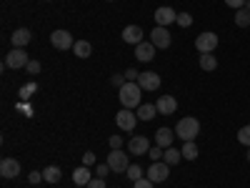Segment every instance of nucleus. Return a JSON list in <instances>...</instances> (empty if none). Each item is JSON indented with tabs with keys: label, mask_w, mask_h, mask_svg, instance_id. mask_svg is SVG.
<instances>
[{
	"label": "nucleus",
	"mask_w": 250,
	"mask_h": 188,
	"mask_svg": "<svg viewBox=\"0 0 250 188\" xmlns=\"http://www.w3.org/2000/svg\"><path fill=\"white\" fill-rule=\"evenodd\" d=\"M0 176H3V178L20 176V163L15 158H3V161H0Z\"/></svg>",
	"instance_id": "14"
},
{
	"label": "nucleus",
	"mask_w": 250,
	"mask_h": 188,
	"mask_svg": "<svg viewBox=\"0 0 250 188\" xmlns=\"http://www.w3.org/2000/svg\"><path fill=\"white\" fill-rule=\"evenodd\" d=\"M90 181H93V176H90L88 165H80V168L73 171V183H75V186H88Z\"/></svg>",
	"instance_id": "19"
},
{
	"label": "nucleus",
	"mask_w": 250,
	"mask_h": 188,
	"mask_svg": "<svg viewBox=\"0 0 250 188\" xmlns=\"http://www.w3.org/2000/svg\"><path fill=\"white\" fill-rule=\"evenodd\" d=\"M135 113H138V120H153L155 113H158V106H153V103H143Z\"/></svg>",
	"instance_id": "21"
},
{
	"label": "nucleus",
	"mask_w": 250,
	"mask_h": 188,
	"mask_svg": "<svg viewBox=\"0 0 250 188\" xmlns=\"http://www.w3.org/2000/svg\"><path fill=\"white\" fill-rule=\"evenodd\" d=\"M30 30L28 28H18V30H13V35H10V43H13V48H25L28 43H30Z\"/></svg>",
	"instance_id": "17"
},
{
	"label": "nucleus",
	"mask_w": 250,
	"mask_h": 188,
	"mask_svg": "<svg viewBox=\"0 0 250 188\" xmlns=\"http://www.w3.org/2000/svg\"><path fill=\"white\" fill-rule=\"evenodd\" d=\"M248 161H250V148H248Z\"/></svg>",
	"instance_id": "43"
},
{
	"label": "nucleus",
	"mask_w": 250,
	"mask_h": 188,
	"mask_svg": "<svg viewBox=\"0 0 250 188\" xmlns=\"http://www.w3.org/2000/svg\"><path fill=\"white\" fill-rule=\"evenodd\" d=\"M108 165H110V171H115V173H125V171H128V165H130V161H128V156L118 148V151H110Z\"/></svg>",
	"instance_id": "7"
},
{
	"label": "nucleus",
	"mask_w": 250,
	"mask_h": 188,
	"mask_svg": "<svg viewBox=\"0 0 250 188\" xmlns=\"http://www.w3.org/2000/svg\"><path fill=\"white\" fill-rule=\"evenodd\" d=\"M40 68H43V66H40V63H38V60H30V63H28V66H25V70H28L30 75H38V73H40Z\"/></svg>",
	"instance_id": "32"
},
{
	"label": "nucleus",
	"mask_w": 250,
	"mask_h": 188,
	"mask_svg": "<svg viewBox=\"0 0 250 188\" xmlns=\"http://www.w3.org/2000/svg\"><path fill=\"white\" fill-rule=\"evenodd\" d=\"M123 40H125V43H130V46H140L143 43V28L140 25L123 28Z\"/></svg>",
	"instance_id": "15"
},
{
	"label": "nucleus",
	"mask_w": 250,
	"mask_h": 188,
	"mask_svg": "<svg viewBox=\"0 0 250 188\" xmlns=\"http://www.w3.org/2000/svg\"><path fill=\"white\" fill-rule=\"evenodd\" d=\"M93 161H95V153H85V156H83V165H88V168H90V165H93Z\"/></svg>",
	"instance_id": "38"
},
{
	"label": "nucleus",
	"mask_w": 250,
	"mask_h": 188,
	"mask_svg": "<svg viewBox=\"0 0 250 188\" xmlns=\"http://www.w3.org/2000/svg\"><path fill=\"white\" fill-rule=\"evenodd\" d=\"M28 181H30V183H40V181H43V173H38V171H33V173L28 176Z\"/></svg>",
	"instance_id": "41"
},
{
	"label": "nucleus",
	"mask_w": 250,
	"mask_h": 188,
	"mask_svg": "<svg viewBox=\"0 0 250 188\" xmlns=\"http://www.w3.org/2000/svg\"><path fill=\"white\" fill-rule=\"evenodd\" d=\"M60 178H62V173H60L58 165H48V168L43 171V181H48V183H58Z\"/></svg>",
	"instance_id": "25"
},
{
	"label": "nucleus",
	"mask_w": 250,
	"mask_h": 188,
	"mask_svg": "<svg viewBox=\"0 0 250 188\" xmlns=\"http://www.w3.org/2000/svg\"><path fill=\"white\" fill-rule=\"evenodd\" d=\"M180 151H183V158H185V161H195V158H198V145H195V141H185Z\"/></svg>",
	"instance_id": "24"
},
{
	"label": "nucleus",
	"mask_w": 250,
	"mask_h": 188,
	"mask_svg": "<svg viewBox=\"0 0 250 188\" xmlns=\"http://www.w3.org/2000/svg\"><path fill=\"white\" fill-rule=\"evenodd\" d=\"M200 68L208 70V73L215 70V68H218V58H215L213 53H200Z\"/></svg>",
	"instance_id": "23"
},
{
	"label": "nucleus",
	"mask_w": 250,
	"mask_h": 188,
	"mask_svg": "<svg viewBox=\"0 0 250 188\" xmlns=\"http://www.w3.org/2000/svg\"><path fill=\"white\" fill-rule=\"evenodd\" d=\"M150 43H153L155 48H160V50L170 48V33H168V28L155 25V28H153V33H150Z\"/></svg>",
	"instance_id": "9"
},
{
	"label": "nucleus",
	"mask_w": 250,
	"mask_h": 188,
	"mask_svg": "<svg viewBox=\"0 0 250 188\" xmlns=\"http://www.w3.org/2000/svg\"><path fill=\"white\" fill-rule=\"evenodd\" d=\"M215 48H218V35L213 30H205L195 38V50L198 53H215Z\"/></svg>",
	"instance_id": "3"
},
{
	"label": "nucleus",
	"mask_w": 250,
	"mask_h": 188,
	"mask_svg": "<svg viewBox=\"0 0 250 188\" xmlns=\"http://www.w3.org/2000/svg\"><path fill=\"white\" fill-rule=\"evenodd\" d=\"M78 188H85V186H78Z\"/></svg>",
	"instance_id": "44"
},
{
	"label": "nucleus",
	"mask_w": 250,
	"mask_h": 188,
	"mask_svg": "<svg viewBox=\"0 0 250 188\" xmlns=\"http://www.w3.org/2000/svg\"><path fill=\"white\" fill-rule=\"evenodd\" d=\"M163 161L168 163V165H178V163L183 161V151H178L175 145H170V148H165V156H163Z\"/></svg>",
	"instance_id": "22"
},
{
	"label": "nucleus",
	"mask_w": 250,
	"mask_h": 188,
	"mask_svg": "<svg viewBox=\"0 0 250 188\" xmlns=\"http://www.w3.org/2000/svg\"><path fill=\"white\" fill-rule=\"evenodd\" d=\"M110 83H113V86L120 91V88L125 86V83H128V80H125V75H113V78H110Z\"/></svg>",
	"instance_id": "35"
},
{
	"label": "nucleus",
	"mask_w": 250,
	"mask_h": 188,
	"mask_svg": "<svg viewBox=\"0 0 250 188\" xmlns=\"http://www.w3.org/2000/svg\"><path fill=\"white\" fill-rule=\"evenodd\" d=\"M135 55H138L140 63H150L155 58V46L153 43H140V46H135Z\"/></svg>",
	"instance_id": "18"
},
{
	"label": "nucleus",
	"mask_w": 250,
	"mask_h": 188,
	"mask_svg": "<svg viewBox=\"0 0 250 188\" xmlns=\"http://www.w3.org/2000/svg\"><path fill=\"white\" fill-rule=\"evenodd\" d=\"M155 106H158V113L160 116H173L175 108H178V100H175V95H160L155 100Z\"/></svg>",
	"instance_id": "12"
},
{
	"label": "nucleus",
	"mask_w": 250,
	"mask_h": 188,
	"mask_svg": "<svg viewBox=\"0 0 250 188\" xmlns=\"http://www.w3.org/2000/svg\"><path fill=\"white\" fill-rule=\"evenodd\" d=\"M175 23H178L180 28H190V25H193V15H190V13H178Z\"/></svg>",
	"instance_id": "28"
},
{
	"label": "nucleus",
	"mask_w": 250,
	"mask_h": 188,
	"mask_svg": "<svg viewBox=\"0 0 250 188\" xmlns=\"http://www.w3.org/2000/svg\"><path fill=\"white\" fill-rule=\"evenodd\" d=\"M148 156H150V158H153V163H155V161H163L165 151L160 148V145H150V151H148Z\"/></svg>",
	"instance_id": "31"
},
{
	"label": "nucleus",
	"mask_w": 250,
	"mask_h": 188,
	"mask_svg": "<svg viewBox=\"0 0 250 188\" xmlns=\"http://www.w3.org/2000/svg\"><path fill=\"white\" fill-rule=\"evenodd\" d=\"M108 173H110V165H108V163L98 165V176H100V178H103V176H108Z\"/></svg>",
	"instance_id": "40"
},
{
	"label": "nucleus",
	"mask_w": 250,
	"mask_h": 188,
	"mask_svg": "<svg viewBox=\"0 0 250 188\" xmlns=\"http://www.w3.org/2000/svg\"><path fill=\"white\" fill-rule=\"evenodd\" d=\"M175 138H178V136H175L170 128H158V133H155V145H160V148L165 151V148H170V145H173Z\"/></svg>",
	"instance_id": "16"
},
{
	"label": "nucleus",
	"mask_w": 250,
	"mask_h": 188,
	"mask_svg": "<svg viewBox=\"0 0 250 188\" xmlns=\"http://www.w3.org/2000/svg\"><path fill=\"white\" fill-rule=\"evenodd\" d=\"M50 43H53V48H58V50H73V35L68 33V30H55L53 35H50Z\"/></svg>",
	"instance_id": "8"
},
{
	"label": "nucleus",
	"mask_w": 250,
	"mask_h": 188,
	"mask_svg": "<svg viewBox=\"0 0 250 188\" xmlns=\"http://www.w3.org/2000/svg\"><path fill=\"white\" fill-rule=\"evenodd\" d=\"M133 188H153V181L150 178H138V181H133Z\"/></svg>",
	"instance_id": "33"
},
{
	"label": "nucleus",
	"mask_w": 250,
	"mask_h": 188,
	"mask_svg": "<svg viewBox=\"0 0 250 188\" xmlns=\"http://www.w3.org/2000/svg\"><path fill=\"white\" fill-rule=\"evenodd\" d=\"M235 25H238V28H248V25H250V10H248V8L235 10Z\"/></svg>",
	"instance_id": "26"
},
{
	"label": "nucleus",
	"mask_w": 250,
	"mask_h": 188,
	"mask_svg": "<svg viewBox=\"0 0 250 188\" xmlns=\"http://www.w3.org/2000/svg\"><path fill=\"white\" fill-rule=\"evenodd\" d=\"M245 8H248V10H250V0H245Z\"/></svg>",
	"instance_id": "42"
},
{
	"label": "nucleus",
	"mask_w": 250,
	"mask_h": 188,
	"mask_svg": "<svg viewBox=\"0 0 250 188\" xmlns=\"http://www.w3.org/2000/svg\"><path fill=\"white\" fill-rule=\"evenodd\" d=\"M135 123H138V113L130 111V108H123V111L115 113V125L120 131H133Z\"/></svg>",
	"instance_id": "5"
},
{
	"label": "nucleus",
	"mask_w": 250,
	"mask_h": 188,
	"mask_svg": "<svg viewBox=\"0 0 250 188\" xmlns=\"http://www.w3.org/2000/svg\"><path fill=\"white\" fill-rule=\"evenodd\" d=\"M73 53H75V58L85 60V58H90V53H93V46L88 43V40H75V46H73Z\"/></svg>",
	"instance_id": "20"
},
{
	"label": "nucleus",
	"mask_w": 250,
	"mask_h": 188,
	"mask_svg": "<svg viewBox=\"0 0 250 188\" xmlns=\"http://www.w3.org/2000/svg\"><path fill=\"white\" fill-rule=\"evenodd\" d=\"M110 3H113V0H110Z\"/></svg>",
	"instance_id": "45"
},
{
	"label": "nucleus",
	"mask_w": 250,
	"mask_h": 188,
	"mask_svg": "<svg viewBox=\"0 0 250 188\" xmlns=\"http://www.w3.org/2000/svg\"><path fill=\"white\" fill-rule=\"evenodd\" d=\"M128 151L133 153V156H145L150 151V141L145 138V136H135L130 143H128Z\"/></svg>",
	"instance_id": "13"
},
{
	"label": "nucleus",
	"mask_w": 250,
	"mask_h": 188,
	"mask_svg": "<svg viewBox=\"0 0 250 188\" xmlns=\"http://www.w3.org/2000/svg\"><path fill=\"white\" fill-rule=\"evenodd\" d=\"M175 18H178V13H175L173 8H168V5H160V8H155V25L168 28L170 23H175Z\"/></svg>",
	"instance_id": "10"
},
{
	"label": "nucleus",
	"mask_w": 250,
	"mask_h": 188,
	"mask_svg": "<svg viewBox=\"0 0 250 188\" xmlns=\"http://www.w3.org/2000/svg\"><path fill=\"white\" fill-rule=\"evenodd\" d=\"M125 173H128V178H130V181H138V178H143V168H140L138 163L128 165V171H125Z\"/></svg>",
	"instance_id": "29"
},
{
	"label": "nucleus",
	"mask_w": 250,
	"mask_h": 188,
	"mask_svg": "<svg viewBox=\"0 0 250 188\" xmlns=\"http://www.w3.org/2000/svg\"><path fill=\"white\" fill-rule=\"evenodd\" d=\"M123 75H125V80H138V75H140V73H138L135 68H130V70H125Z\"/></svg>",
	"instance_id": "39"
},
{
	"label": "nucleus",
	"mask_w": 250,
	"mask_h": 188,
	"mask_svg": "<svg viewBox=\"0 0 250 188\" xmlns=\"http://www.w3.org/2000/svg\"><path fill=\"white\" fill-rule=\"evenodd\" d=\"M225 5L233 10H240V8H245V0H225Z\"/></svg>",
	"instance_id": "34"
},
{
	"label": "nucleus",
	"mask_w": 250,
	"mask_h": 188,
	"mask_svg": "<svg viewBox=\"0 0 250 188\" xmlns=\"http://www.w3.org/2000/svg\"><path fill=\"white\" fill-rule=\"evenodd\" d=\"M238 141H240L243 145H248V148H250V125H243V128L238 131Z\"/></svg>",
	"instance_id": "30"
},
{
	"label": "nucleus",
	"mask_w": 250,
	"mask_h": 188,
	"mask_svg": "<svg viewBox=\"0 0 250 188\" xmlns=\"http://www.w3.org/2000/svg\"><path fill=\"white\" fill-rule=\"evenodd\" d=\"M138 86H140L143 91H158V88H160V75L153 73V70L140 73V75H138Z\"/></svg>",
	"instance_id": "11"
},
{
	"label": "nucleus",
	"mask_w": 250,
	"mask_h": 188,
	"mask_svg": "<svg viewBox=\"0 0 250 188\" xmlns=\"http://www.w3.org/2000/svg\"><path fill=\"white\" fill-rule=\"evenodd\" d=\"M120 106L123 108H130V111H138L140 106H143V88L138 86V80H128L125 86L120 88Z\"/></svg>",
	"instance_id": "1"
},
{
	"label": "nucleus",
	"mask_w": 250,
	"mask_h": 188,
	"mask_svg": "<svg viewBox=\"0 0 250 188\" xmlns=\"http://www.w3.org/2000/svg\"><path fill=\"white\" fill-rule=\"evenodd\" d=\"M168 176H170V165L165 163V161H155L150 168H148V178L153 181V183H163V181H168Z\"/></svg>",
	"instance_id": "6"
},
{
	"label": "nucleus",
	"mask_w": 250,
	"mask_h": 188,
	"mask_svg": "<svg viewBox=\"0 0 250 188\" xmlns=\"http://www.w3.org/2000/svg\"><path fill=\"white\" fill-rule=\"evenodd\" d=\"M200 133V120L193 118V116H188V118H180L178 125H175V136L185 143V141H195Z\"/></svg>",
	"instance_id": "2"
},
{
	"label": "nucleus",
	"mask_w": 250,
	"mask_h": 188,
	"mask_svg": "<svg viewBox=\"0 0 250 188\" xmlns=\"http://www.w3.org/2000/svg\"><path fill=\"white\" fill-rule=\"evenodd\" d=\"M28 63H30V58H28V53H25L23 48H13V50L5 55V68H13V70L25 68Z\"/></svg>",
	"instance_id": "4"
},
{
	"label": "nucleus",
	"mask_w": 250,
	"mask_h": 188,
	"mask_svg": "<svg viewBox=\"0 0 250 188\" xmlns=\"http://www.w3.org/2000/svg\"><path fill=\"white\" fill-rule=\"evenodd\" d=\"M33 93H38V83H25V86L20 88V93H18V95L23 98V100H28Z\"/></svg>",
	"instance_id": "27"
},
{
	"label": "nucleus",
	"mask_w": 250,
	"mask_h": 188,
	"mask_svg": "<svg viewBox=\"0 0 250 188\" xmlns=\"http://www.w3.org/2000/svg\"><path fill=\"white\" fill-rule=\"evenodd\" d=\"M85 188H105V181H103V178H93Z\"/></svg>",
	"instance_id": "37"
},
{
	"label": "nucleus",
	"mask_w": 250,
	"mask_h": 188,
	"mask_svg": "<svg viewBox=\"0 0 250 188\" xmlns=\"http://www.w3.org/2000/svg\"><path fill=\"white\" fill-rule=\"evenodd\" d=\"M110 148H113V151L123 148V138H120V136H110Z\"/></svg>",
	"instance_id": "36"
}]
</instances>
